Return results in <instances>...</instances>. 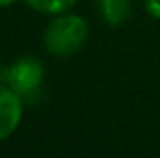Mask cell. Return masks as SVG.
<instances>
[{
    "label": "cell",
    "instance_id": "1",
    "mask_svg": "<svg viewBox=\"0 0 160 158\" xmlns=\"http://www.w3.org/2000/svg\"><path fill=\"white\" fill-rule=\"evenodd\" d=\"M88 32V22L82 17L60 15L45 30V48L58 58L71 56L84 47Z\"/></svg>",
    "mask_w": 160,
    "mask_h": 158
},
{
    "label": "cell",
    "instance_id": "2",
    "mask_svg": "<svg viewBox=\"0 0 160 158\" xmlns=\"http://www.w3.org/2000/svg\"><path fill=\"white\" fill-rule=\"evenodd\" d=\"M0 78L22 101H34L39 95L41 84L45 78V67L38 58L22 56L15 60L8 69H4Z\"/></svg>",
    "mask_w": 160,
    "mask_h": 158
},
{
    "label": "cell",
    "instance_id": "3",
    "mask_svg": "<svg viewBox=\"0 0 160 158\" xmlns=\"http://www.w3.org/2000/svg\"><path fill=\"white\" fill-rule=\"evenodd\" d=\"M22 117V99L9 87L0 86V140L9 138Z\"/></svg>",
    "mask_w": 160,
    "mask_h": 158
},
{
    "label": "cell",
    "instance_id": "4",
    "mask_svg": "<svg viewBox=\"0 0 160 158\" xmlns=\"http://www.w3.org/2000/svg\"><path fill=\"white\" fill-rule=\"evenodd\" d=\"M102 19L110 26L123 24L130 15V0H99Z\"/></svg>",
    "mask_w": 160,
    "mask_h": 158
},
{
    "label": "cell",
    "instance_id": "5",
    "mask_svg": "<svg viewBox=\"0 0 160 158\" xmlns=\"http://www.w3.org/2000/svg\"><path fill=\"white\" fill-rule=\"evenodd\" d=\"M32 9L39 11V13H47V15H60L65 13L67 9H71L77 0H24Z\"/></svg>",
    "mask_w": 160,
    "mask_h": 158
},
{
    "label": "cell",
    "instance_id": "6",
    "mask_svg": "<svg viewBox=\"0 0 160 158\" xmlns=\"http://www.w3.org/2000/svg\"><path fill=\"white\" fill-rule=\"evenodd\" d=\"M145 9L151 17L160 19V0H145Z\"/></svg>",
    "mask_w": 160,
    "mask_h": 158
},
{
    "label": "cell",
    "instance_id": "7",
    "mask_svg": "<svg viewBox=\"0 0 160 158\" xmlns=\"http://www.w3.org/2000/svg\"><path fill=\"white\" fill-rule=\"evenodd\" d=\"M15 0H0V6H9V4H13Z\"/></svg>",
    "mask_w": 160,
    "mask_h": 158
},
{
    "label": "cell",
    "instance_id": "8",
    "mask_svg": "<svg viewBox=\"0 0 160 158\" xmlns=\"http://www.w3.org/2000/svg\"><path fill=\"white\" fill-rule=\"evenodd\" d=\"M0 75H2V60H0Z\"/></svg>",
    "mask_w": 160,
    "mask_h": 158
}]
</instances>
